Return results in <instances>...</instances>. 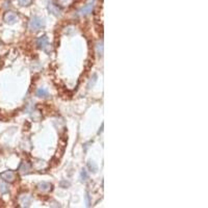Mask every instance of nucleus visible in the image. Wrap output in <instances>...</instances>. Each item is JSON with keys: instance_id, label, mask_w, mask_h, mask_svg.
Returning <instances> with one entry per match:
<instances>
[{"instance_id": "nucleus-1", "label": "nucleus", "mask_w": 208, "mask_h": 208, "mask_svg": "<svg viewBox=\"0 0 208 208\" xmlns=\"http://www.w3.org/2000/svg\"><path fill=\"white\" fill-rule=\"evenodd\" d=\"M44 26H45V23H44V21L41 18L37 17V16L32 18L31 21H30V23H29V28H30L31 30H34V31L40 30V29L43 28Z\"/></svg>"}, {"instance_id": "nucleus-2", "label": "nucleus", "mask_w": 208, "mask_h": 208, "mask_svg": "<svg viewBox=\"0 0 208 208\" xmlns=\"http://www.w3.org/2000/svg\"><path fill=\"white\" fill-rule=\"evenodd\" d=\"M48 10L52 14V15L59 16V15H61L62 9L61 6H59L58 4L54 3L53 1H49V3H48Z\"/></svg>"}, {"instance_id": "nucleus-3", "label": "nucleus", "mask_w": 208, "mask_h": 208, "mask_svg": "<svg viewBox=\"0 0 208 208\" xmlns=\"http://www.w3.org/2000/svg\"><path fill=\"white\" fill-rule=\"evenodd\" d=\"M0 176H1L2 180H4L5 182H9V183L14 182L16 179V175L13 171H5L3 173H1Z\"/></svg>"}, {"instance_id": "nucleus-4", "label": "nucleus", "mask_w": 208, "mask_h": 208, "mask_svg": "<svg viewBox=\"0 0 208 208\" xmlns=\"http://www.w3.org/2000/svg\"><path fill=\"white\" fill-rule=\"evenodd\" d=\"M37 45H38V47H39L40 49H42V50H46L47 47L49 46L48 38L46 37V35H42V37H40L37 41Z\"/></svg>"}, {"instance_id": "nucleus-5", "label": "nucleus", "mask_w": 208, "mask_h": 208, "mask_svg": "<svg viewBox=\"0 0 208 208\" xmlns=\"http://www.w3.org/2000/svg\"><path fill=\"white\" fill-rule=\"evenodd\" d=\"M3 19H4V21L6 22V23L14 24V23H16V21L18 20V16L16 15L15 13H13V12H7L4 15V18Z\"/></svg>"}, {"instance_id": "nucleus-6", "label": "nucleus", "mask_w": 208, "mask_h": 208, "mask_svg": "<svg viewBox=\"0 0 208 208\" xmlns=\"http://www.w3.org/2000/svg\"><path fill=\"white\" fill-rule=\"evenodd\" d=\"M93 9H94V1L91 2V3H89L87 5H86L84 7H82L80 10H79V14L82 16H86V15H89V14L92 13Z\"/></svg>"}, {"instance_id": "nucleus-7", "label": "nucleus", "mask_w": 208, "mask_h": 208, "mask_svg": "<svg viewBox=\"0 0 208 208\" xmlns=\"http://www.w3.org/2000/svg\"><path fill=\"white\" fill-rule=\"evenodd\" d=\"M30 169L31 166L28 162H22V165L20 166V168H19V171H20V173L22 174H27L30 171Z\"/></svg>"}, {"instance_id": "nucleus-8", "label": "nucleus", "mask_w": 208, "mask_h": 208, "mask_svg": "<svg viewBox=\"0 0 208 208\" xmlns=\"http://www.w3.org/2000/svg\"><path fill=\"white\" fill-rule=\"evenodd\" d=\"M38 188L42 191H50L51 188H52V185L48 182H42L38 185Z\"/></svg>"}, {"instance_id": "nucleus-9", "label": "nucleus", "mask_w": 208, "mask_h": 208, "mask_svg": "<svg viewBox=\"0 0 208 208\" xmlns=\"http://www.w3.org/2000/svg\"><path fill=\"white\" fill-rule=\"evenodd\" d=\"M21 204H23L24 206H26V207H28L29 205H30V202H31V197H29V196H27V195H25V196H23V197H21Z\"/></svg>"}, {"instance_id": "nucleus-10", "label": "nucleus", "mask_w": 208, "mask_h": 208, "mask_svg": "<svg viewBox=\"0 0 208 208\" xmlns=\"http://www.w3.org/2000/svg\"><path fill=\"white\" fill-rule=\"evenodd\" d=\"M37 96L40 98H46L48 97V92L46 89H43V87H41V89H39L37 91Z\"/></svg>"}, {"instance_id": "nucleus-11", "label": "nucleus", "mask_w": 208, "mask_h": 208, "mask_svg": "<svg viewBox=\"0 0 208 208\" xmlns=\"http://www.w3.org/2000/svg\"><path fill=\"white\" fill-rule=\"evenodd\" d=\"M87 168H89L90 171L93 172V173H96V172L98 171V168H97V166H96V163L92 162V161H89V162H87Z\"/></svg>"}, {"instance_id": "nucleus-12", "label": "nucleus", "mask_w": 208, "mask_h": 208, "mask_svg": "<svg viewBox=\"0 0 208 208\" xmlns=\"http://www.w3.org/2000/svg\"><path fill=\"white\" fill-rule=\"evenodd\" d=\"M87 179H89V175H87V172L83 169L80 173V180L83 182V181H86Z\"/></svg>"}, {"instance_id": "nucleus-13", "label": "nucleus", "mask_w": 208, "mask_h": 208, "mask_svg": "<svg viewBox=\"0 0 208 208\" xmlns=\"http://www.w3.org/2000/svg\"><path fill=\"white\" fill-rule=\"evenodd\" d=\"M0 193H1L2 195H4V194H7V193H9V187H7V185H6V184L2 183V184L0 185Z\"/></svg>"}, {"instance_id": "nucleus-14", "label": "nucleus", "mask_w": 208, "mask_h": 208, "mask_svg": "<svg viewBox=\"0 0 208 208\" xmlns=\"http://www.w3.org/2000/svg\"><path fill=\"white\" fill-rule=\"evenodd\" d=\"M19 3H20L21 5H23V6H25V5H28L29 3H30L31 0H18Z\"/></svg>"}, {"instance_id": "nucleus-15", "label": "nucleus", "mask_w": 208, "mask_h": 208, "mask_svg": "<svg viewBox=\"0 0 208 208\" xmlns=\"http://www.w3.org/2000/svg\"><path fill=\"white\" fill-rule=\"evenodd\" d=\"M98 53H99V56H102V54H103V46H102V43L98 44Z\"/></svg>"}]
</instances>
